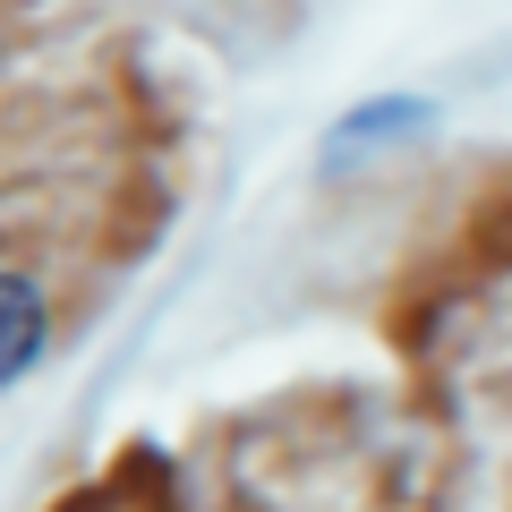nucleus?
I'll return each mask as SVG.
<instances>
[{"mask_svg": "<svg viewBox=\"0 0 512 512\" xmlns=\"http://www.w3.org/2000/svg\"><path fill=\"white\" fill-rule=\"evenodd\" d=\"M444 111L427 103V94H359V103L342 111V120L325 128V146H316V171L325 180H350V171L384 163V154H410L436 137Z\"/></svg>", "mask_w": 512, "mask_h": 512, "instance_id": "1", "label": "nucleus"}, {"mask_svg": "<svg viewBox=\"0 0 512 512\" xmlns=\"http://www.w3.org/2000/svg\"><path fill=\"white\" fill-rule=\"evenodd\" d=\"M43 342H52V299H43V282L0 265V393L43 359Z\"/></svg>", "mask_w": 512, "mask_h": 512, "instance_id": "2", "label": "nucleus"}]
</instances>
